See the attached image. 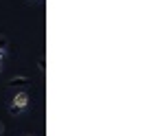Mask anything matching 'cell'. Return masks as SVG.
Segmentation results:
<instances>
[{"mask_svg": "<svg viewBox=\"0 0 154 136\" xmlns=\"http://www.w3.org/2000/svg\"><path fill=\"white\" fill-rule=\"evenodd\" d=\"M31 79H29V77H13V79L9 81V86H11V88H18V86H24V83H29Z\"/></svg>", "mask_w": 154, "mask_h": 136, "instance_id": "obj_1", "label": "cell"}, {"mask_svg": "<svg viewBox=\"0 0 154 136\" xmlns=\"http://www.w3.org/2000/svg\"><path fill=\"white\" fill-rule=\"evenodd\" d=\"M13 101H16L13 105H18V108H24V105H26V95H20V97L13 99Z\"/></svg>", "mask_w": 154, "mask_h": 136, "instance_id": "obj_2", "label": "cell"}, {"mask_svg": "<svg viewBox=\"0 0 154 136\" xmlns=\"http://www.w3.org/2000/svg\"><path fill=\"white\" fill-rule=\"evenodd\" d=\"M7 44H9V42H7V38H0V51H5Z\"/></svg>", "mask_w": 154, "mask_h": 136, "instance_id": "obj_3", "label": "cell"}, {"mask_svg": "<svg viewBox=\"0 0 154 136\" xmlns=\"http://www.w3.org/2000/svg\"><path fill=\"white\" fill-rule=\"evenodd\" d=\"M9 110H11V114H20V112H22V108H18V105H11Z\"/></svg>", "mask_w": 154, "mask_h": 136, "instance_id": "obj_4", "label": "cell"}]
</instances>
